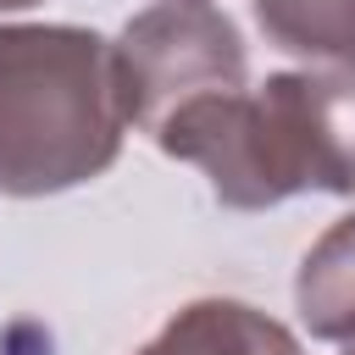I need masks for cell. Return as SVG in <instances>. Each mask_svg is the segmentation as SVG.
Here are the masks:
<instances>
[{"mask_svg": "<svg viewBox=\"0 0 355 355\" xmlns=\"http://www.w3.org/2000/svg\"><path fill=\"white\" fill-rule=\"evenodd\" d=\"M155 144L194 161L233 211L355 189V72H272L161 122Z\"/></svg>", "mask_w": 355, "mask_h": 355, "instance_id": "1", "label": "cell"}, {"mask_svg": "<svg viewBox=\"0 0 355 355\" xmlns=\"http://www.w3.org/2000/svg\"><path fill=\"white\" fill-rule=\"evenodd\" d=\"M28 6H39V0H0V11H28Z\"/></svg>", "mask_w": 355, "mask_h": 355, "instance_id": "7", "label": "cell"}, {"mask_svg": "<svg viewBox=\"0 0 355 355\" xmlns=\"http://www.w3.org/2000/svg\"><path fill=\"white\" fill-rule=\"evenodd\" d=\"M244 39L211 0H155L150 11L128 17L111 44L122 116L150 139L183 105L244 89Z\"/></svg>", "mask_w": 355, "mask_h": 355, "instance_id": "3", "label": "cell"}, {"mask_svg": "<svg viewBox=\"0 0 355 355\" xmlns=\"http://www.w3.org/2000/svg\"><path fill=\"white\" fill-rule=\"evenodd\" d=\"M111 44L72 22H0V194L39 200L122 155Z\"/></svg>", "mask_w": 355, "mask_h": 355, "instance_id": "2", "label": "cell"}, {"mask_svg": "<svg viewBox=\"0 0 355 355\" xmlns=\"http://www.w3.org/2000/svg\"><path fill=\"white\" fill-rule=\"evenodd\" d=\"M344 355H355V338H344Z\"/></svg>", "mask_w": 355, "mask_h": 355, "instance_id": "8", "label": "cell"}, {"mask_svg": "<svg viewBox=\"0 0 355 355\" xmlns=\"http://www.w3.org/2000/svg\"><path fill=\"white\" fill-rule=\"evenodd\" d=\"M294 305L311 327V338H355V211L338 216L300 261Z\"/></svg>", "mask_w": 355, "mask_h": 355, "instance_id": "5", "label": "cell"}, {"mask_svg": "<svg viewBox=\"0 0 355 355\" xmlns=\"http://www.w3.org/2000/svg\"><path fill=\"white\" fill-rule=\"evenodd\" d=\"M139 355H305L300 338L244 300L183 305Z\"/></svg>", "mask_w": 355, "mask_h": 355, "instance_id": "4", "label": "cell"}, {"mask_svg": "<svg viewBox=\"0 0 355 355\" xmlns=\"http://www.w3.org/2000/svg\"><path fill=\"white\" fill-rule=\"evenodd\" d=\"M255 22L277 50L355 72V0H255Z\"/></svg>", "mask_w": 355, "mask_h": 355, "instance_id": "6", "label": "cell"}]
</instances>
